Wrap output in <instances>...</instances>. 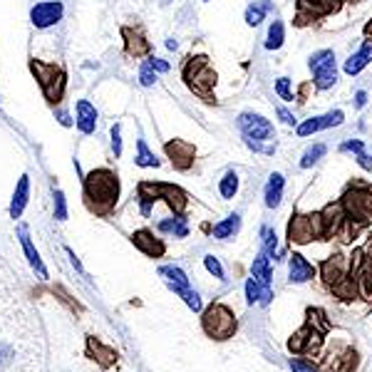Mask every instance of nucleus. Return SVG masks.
<instances>
[{
  "label": "nucleus",
  "instance_id": "obj_9",
  "mask_svg": "<svg viewBox=\"0 0 372 372\" xmlns=\"http://www.w3.org/2000/svg\"><path fill=\"white\" fill-rule=\"evenodd\" d=\"M238 130H241L243 139H251V142H276V130L266 117L254 114V112H241L238 119Z\"/></svg>",
  "mask_w": 372,
  "mask_h": 372
},
{
  "label": "nucleus",
  "instance_id": "obj_43",
  "mask_svg": "<svg viewBox=\"0 0 372 372\" xmlns=\"http://www.w3.org/2000/svg\"><path fill=\"white\" fill-rule=\"evenodd\" d=\"M149 62H152V68H154V72H169V62L161 60V57H149Z\"/></svg>",
  "mask_w": 372,
  "mask_h": 372
},
{
  "label": "nucleus",
  "instance_id": "obj_11",
  "mask_svg": "<svg viewBox=\"0 0 372 372\" xmlns=\"http://www.w3.org/2000/svg\"><path fill=\"white\" fill-rule=\"evenodd\" d=\"M122 32V43H124V55L134 57H152V43L147 40V32H144L142 25H122L119 28Z\"/></svg>",
  "mask_w": 372,
  "mask_h": 372
},
{
  "label": "nucleus",
  "instance_id": "obj_32",
  "mask_svg": "<svg viewBox=\"0 0 372 372\" xmlns=\"http://www.w3.org/2000/svg\"><path fill=\"white\" fill-rule=\"evenodd\" d=\"M285 40V30L280 20H273L271 28H268V37H266V50H280Z\"/></svg>",
  "mask_w": 372,
  "mask_h": 372
},
{
  "label": "nucleus",
  "instance_id": "obj_8",
  "mask_svg": "<svg viewBox=\"0 0 372 372\" xmlns=\"http://www.w3.org/2000/svg\"><path fill=\"white\" fill-rule=\"evenodd\" d=\"M345 0H298L296 3V25L305 28L313 20H320L325 15H335L340 12Z\"/></svg>",
  "mask_w": 372,
  "mask_h": 372
},
{
  "label": "nucleus",
  "instance_id": "obj_22",
  "mask_svg": "<svg viewBox=\"0 0 372 372\" xmlns=\"http://www.w3.org/2000/svg\"><path fill=\"white\" fill-rule=\"evenodd\" d=\"M159 276L167 280V285L172 288L176 296H181L184 291H189L192 285H189V278H186V273L181 271L179 266H161L159 268Z\"/></svg>",
  "mask_w": 372,
  "mask_h": 372
},
{
  "label": "nucleus",
  "instance_id": "obj_12",
  "mask_svg": "<svg viewBox=\"0 0 372 372\" xmlns=\"http://www.w3.org/2000/svg\"><path fill=\"white\" fill-rule=\"evenodd\" d=\"M65 15V6L60 0H43V3H35L30 8V23L37 30H48L52 25H57Z\"/></svg>",
  "mask_w": 372,
  "mask_h": 372
},
{
  "label": "nucleus",
  "instance_id": "obj_47",
  "mask_svg": "<svg viewBox=\"0 0 372 372\" xmlns=\"http://www.w3.org/2000/svg\"><path fill=\"white\" fill-rule=\"evenodd\" d=\"M365 105H367V92L360 90V92L355 94V107H365Z\"/></svg>",
  "mask_w": 372,
  "mask_h": 372
},
{
  "label": "nucleus",
  "instance_id": "obj_20",
  "mask_svg": "<svg viewBox=\"0 0 372 372\" xmlns=\"http://www.w3.org/2000/svg\"><path fill=\"white\" fill-rule=\"evenodd\" d=\"M18 236H20V243H23L25 256H28V260H30V266L35 268L40 278H48V268H45L43 258H40V254H37V248L32 246L30 234H28V226H20V229H18Z\"/></svg>",
  "mask_w": 372,
  "mask_h": 372
},
{
  "label": "nucleus",
  "instance_id": "obj_4",
  "mask_svg": "<svg viewBox=\"0 0 372 372\" xmlns=\"http://www.w3.org/2000/svg\"><path fill=\"white\" fill-rule=\"evenodd\" d=\"M136 196H139V211L142 216L152 214V206L156 201H167V206L174 211V216H184L189 209V196L184 189L174 184H164V181H139L136 186Z\"/></svg>",
  "mask_w": 372,
  "mask_h": 372
},
{
  "label": "nucleus",
  "instance_id": "obj_2",
  "mask_svg": "<svg viewBox=\"0 0 372 372\" xmlns=\"http://www.w3.org/2000/svg\"><path fill=\"white\" fill-rule=\"evenodd\" d=\"M181 80L189 87V92L196 94L206 105H218L216 99V82L218 74L211 68L209 55H189L181 65Z\"/></svg>",
  "mask_w": 372,
  "mask_h": 372
},
{
  "label": "nucleus",
  "instance_id": "obj_5",
  "mask_svg": "<svg viewBox=\"0 0 372 372\" xmlns=\"http://www.w3.org/2000/svg\"><path fill=\"white\" fill-rule=\"evenodd\" d=\"M342 206H345V223H347V234L355 236L362 226H367V221L372 218V192L367 184H355L347 186L345 196L340 198Z\"/></svg>",
  "mask_w": 372,
  "mask_h": 372
},
{
  "label": "nucleus",
  "instance_id": "obj_24",
  "mask_svg": "<svg viewBox=\"0 0 372 372\" xmlns=\"http://www.w3.org/2000/svg\"><path fill=\"white\" fill-rule=\"evenodd\" d=\"M283 186H285L283 174L273 172L271 176H268L266 192H263V198H266V206H268V209H276V206L280 204V198H283Z\"/></svg>",
  "mask_w": 372,
  "mask_h": 372
},
{
  "label": "nucleus",
  "instance_id": "obj_41",
  "mask_svg": "<svg viewBox=\"0 0 372 372\" xmlns=\"http://www.w3.org/2000/svg\"><path fill=\"white\" fill-rule=\"evenodd\" d=\"M291 370L293 372H318V367L313 365V362H308V360L296 358V360H291Z\"/></svg>",
  "mask_w": 372,
  "mask_h": 372
},
{
  "label": "nucleus",
  "instance_id": "obj_7",
  "mask_svg": "<svg viewBox=\"0 0 372 372\" xmlns=\"http://www.w3.org/2000/svg\"><path fill=\"white\" fill-rule=\"evenodd\" d=\"M308 68L313 72V85L318 90H330L338 82V62L333 50H318L308 60Z\"/></svg>",
  "mask_w": 372,
  "mask_h": 372
},
{
  "label": "nucleus",
  "instance_id": "obj_45",
  "mask_svg": "<svg viewBox=\"0 0 372 372\" xmlns=\"http://www.w3.org/2000/svg\"><path fill=\"white\" fill-rule=\"evenodd\" d=\"M65 254H68L70 256V263H72V266L74 268H77V271H80V273H85V268H82V263H80V258H77V256H74V251H72V248H65Z\"/></svg>",
  "mask_w": 372,
  "mask_h": 372
},
{
  "label": "nucleus",
  "instance_id": "obj_15",
  "mask_svg": "<svg viewBox=\"0 0 372 372\" xmlns=\"http://www.w3.org/2000/svg\"><path fill=\"white\" fill-rule=\"evenodd\" d=\"M320 216V234L322 238H328V236L338 234L340 231V226H345V206H342V201H335V204H328L325 209L318 214Z\"/></svg>",
  "mask_w": 372,
  "mask_h": 372
},
{
  "label": "nucleus",
  "instance_id": "obj_35",
  "mask_svg": "<svg viewBox=\"0 0 372 372\" xmlns=\"http://www.w3.org/2000/svg\"><path fill=\"white\" fill-rule=\"evenodd\" d=\"M154 82H156L154 68H152V62H149V60H144L142 68H139V85H142V87H152Z\"/></svg>",
  "mask_w": 372,
  "mask_h": 372
},
{
  "label": "nucleus",
  "instance_id": "obj_33",
  "mask_svg": "<svg viewBox=\"0 0 372 372\" xmlns=\"http://www.w3.org/2000/svg\"><path fill=\"white\" fill-rule=\"evenodd\" d=\"M325 152H328V147L325 144H313L310 149H305V154L300 156V167L303 169H310L316 161H320L322 156H325Z\"/></svg>",
  "mask_w": 372,
  "mask_h": 372
},
{
  "label": "nucleus",
  "instance_id": "obj_44",
  "mask_svg": "<svg viewBox=\"0 0 372 372\" xmlns=\"http://www.w3.org/2000/svg\"><path fill=\"white\" fill-rule=\"evenodd\" d=\"M276 112H278V117H280V122H283V124H296V117H293V114L285 110V107H278Z\"/></svg>",
  "mask_w": 372,
  "mask_h": 372
},
{
  "label": "nucleus",
  "instance_id": "obj_14",
  "mask_svg": "<svg viewBox=\"0 0 372 372\" xmlns=\"http://www.w3.org/2000/svg\"><path fill=\"white\" fill-rule=\"evenodd\" d=\"M345 122V112L333 110L328 114H320V117H310L303 124H298V136H310L320 130H330V127H340Z\"/></svg>",
  "mask_w": 372,
  "mask_h": 372
},
{
  "label": "nucleus",
  "instance_id": "obj_38",
  "mask_svg": "<svg viewBox=\"0 0 372 372\" xmlns=\"http://www.w3.org/2000/svg\"><path fill=\"white\" fill-rule=\"evenodd\" d=\"M55 218L57 221H65L68 218V204H65V194L60 189H55Z\"/></svg>",
  "mask_w": 372,
  "mask_h": 372
},
{
  "label": "nucleus",
  "instance_id": "obj_31",
  "mask_svg": "<svg viewBox=\"0 0 372 372\" xmlns=\"http://www.w3.org/2000/svg\"><path fill=\"white\" fill-rule=\"evenodd\" d=\"M218 194L223 198H234L238 194V174L236 172H226L223 174V179L218 181Z\"/></svg>",
  "mask_w": 372,
  "mask_h": 372
},
{
  "label": "nucleus",
  "instance_id": "obj_25",
  "mask_svg": "<svg viewBox=\"0 0 372 372\" xmlns=\"http://www.w3.org/2000/svg\"><path fill=\"white\" fill-rule=\"evenodd\" d=\"M271 298H273L271 285H260L258 280L254 278V276L246 280V300L251 305H254V303L268 305V303H271Z\"/></svg>",
  "mask_w": 372,
  "mask_h": 372
},
{
  "label": "nucleus",
  "instance_id": "obj_39",
  "mask_svg": "<svg viewBox=\"0 0 372 372\" xmlns=\"http://www.w3.org/2000/svg\"><path fill=\"white\" fill-rule=\"evenodd\" d=\"M181 298H184V303L189 305L194 313H201V308H204V305H201V298H198L196 291H192V288H189V291L181 293Z\"/></svg>",
  "mask_w": 372,
  "mask_h": 372
},
{
  "label": "nucleus",
  "instance_id": "obj_1",
  "mask_svg": "<svg viewBox=\"0 0 372 372\" xmlns=\"http://www.w3.org/2000/svg\"><path fill=\"white\" fill-rule=\"evenodd\" d=\"M82 198L90 214L94 216H112L119 201V174L110 167H97L82 174Z\"/></svg>",
  "mask_w": 372,
  "mask_h": 372
},
{
  "label": "nucleus",
  "instance_id": "obj_49",
  "mask_svg": "<svg viewBox=\"0 0 372 372\" xmlns=\"http://www.w3.org/2000/svg\"><path fill=\"white\" fill-rule=\"evenodd\" d=\"M167 48H169V50H176V48H179V43H176L174 37H169V40H167Z\"/></svg>",
  "mask_w": 372,
  "mask_h": 372
},
{
  "label": "nucleus",
  "instance_id": "obj_36",
  "mask_svg": "<svg viewBox=\"0 0 372 372\" xmlns=\"http://www.w3.org/2000/svg\"><path fill=\"white\" fill-rule=\"evenodd\" d=\"M276 92H278L280 99H285V102H293V92H291V80L288 77H278L276 80Z\"/></svg>",
  "mask_w": 372,
  "mask_h": 372
},
{
  "label": "nucleus",
  "instance_id": "obj_42",
  "mask_svg": "<svg viewBox=\"0 0 372 372\" xmlns=\"http://www.w3.org/2000/svg\"><path fill=\"white\" fill-rule=\"evenodd\" d=\"M340 152H355V154H362V152H365V142H360V139H353V142H342L340 144Z\"/></svg>",
  "mask_w": 372,
  "mask_h": 372
},
{
  "label": "nucleus",
  "instance_id": "obj_27",
  "mask_svg": "<svg viewBox=\"0 0 372 372\" xmlns=\"http://www.w3.org/2000/svg\"><path fill=\"white\" fill-rule=\"evenodd\" d=\"M251 276H254V278L258 280L260 285H271V258H268L266 251H263V254H260L258 258H254V266H251Z\"/></svg>",
  "mask_w": 372,
  "mask_h": 372
},
{
  "label": "nucleus",
  "instance_id": "obj_3",
  "mask_svg": "<svg viewBox=\"0 0 372 372\" xmlns=\"http://www.w3.org/2000/svg\"><path fill=\"white\" fill-rule=\"evenodd\" d=\"M28 70L35 77L40 92L50 107H60L65 94H68V70L62 62H48L32 55L28 60Z\"/></svg>",
  "mask_w": 372,
  "mask_h": 372
},
{
  "label": "nucleus",
  "instance_id": "obj_34",
  "mask_svg": "<svg viewBox=\"0 0 372 372\" xmlns=\"http://www.w3.org/2000/svg\"><path fill=\"white\" fill-rule=\"evenodd\" d=\"M260 236H263V251L268 256H278V238H276V231L271 226H263L260 229Z\"/></svg>",
  "mask_w": 372,
  "mask_h": 372
},
{
  "label": "nucleus",
  "instance_id": "obj_23",
  "mask_svg": "<svg viewBox=\"0 0 372 372\" xmlns=\"http://www.w3.org/2000/svg\"><path fill=\"white\" fill-rule=\"evenodd\" d=\"M370 62H372V40H365V43H362V48H360L355 55L347 57L345 68H342V70H345L347 74H358V72H362Z\"/></svg>",
  "mask_w": 372,
  "mask_h": 372
},
{
  "label": "nucleus",
  "instance_id": "obj_28",
  "mask_svg": "<svg viewBox=\"0 0 372 372\" xmlns=\"http://www.w3.org/2000/svg\"><path fill=\"white\" fill-rule=\"evenodd\" d=\"M268 12H271V0H256V3H251L246 8V23L251 28H256V25H260L266 20Z\"/></svg>",
  "mask_w": 372,
  "mask_h": 372
},
{
  "label": "nucleus",
  "instance_id": "obj_6",
  "mask_svg": "<svg viewBox=\"0 0 372 372\" xmlns=\"http://www.w3.org/2000/svg\"><path fill=\"white\" fill-rule=\"evenodd\" d=\"M201 328H204V333L209 335L211 340H229V338H234L236 328H238V320H236L234 310L226 303H211L204 310Z\"/></svg>",
  "mask_w": 372,
  "mask_h": 372
},
{
  "label": "nucleus",
  "instance_id": "obj_37",
  "mask_svg": "<svg viewBox=\"0 0 372 372\" xmlns=\"http://www.w3.org/2000/svg\"><path fill=\"white\" fill-rule=\"evenodd\" d=\"M110 136H112V152H114V156H122V124H114L110 130Z\"/></svg>",
  "mask_w": 372,
  "mask_h": 372
},
{
  "label": "nucleus",
  "instance_id": "obj_50",
  "mask_svg": "<svg viewBox=\"0 0 372 372\" xmlns=\"http://www.w3.org/2000/svg\"><path fill=\"white\" fill-rule=\"evenodd\" d=\"M350 3H358V0H350Z\"/></svg>",
  "mask_w": 372,
  "mask_h": 372
},
{
  "label": "nucleus",
  "instance_id": "obj_48",
  "mask_svg": "<svg viewBox=\"0 0 372 372\" xmlns=\"http://www.w3.org/2000/svg\"><path fill=\"white\" fill-rule=\"evenodd\" d=\"M362 35L367 37V40H372V18L365 23V28H362Z\"/></svg>",
  "mask_w": 372,
  "mask_h": 372
},
{
  "label": "nucleus",
  "instance_id": "obj_30",
  "mask_svg": "<svg viewBox=\"0 0 372 372\" xmlns=\"http://www.w3.org/2000/svg\"><path fill=\"white\" fill-rule=\"evenodd\" d=\"M159 231L161 234H174L176 238H186V236H189V226H186L184 216H174V218H167V221H161Z\"/></svg>",
  "mask_w": 372,
  "mask_h": 372
},
{
  "label": "nucleus",
  "instance_id": "obj_10",
  "mask_svg": "<svg viewBox=\"0 0 372 372\" xmlns=\"http://www.w3.org/2000/svg\"><path fill=\"white\" fill-rule=\"evenodd\" d=\"M313 238H322L320 234V216L318 214H296L288 223V241L291 243H310Z\"/></svg>",
  "mask_w": 372,
  "mask_h": 372
},
{
  "label": "nucleus",
  "instance_id": "obj_16",
  "mask_svg": "<svg viewBox=\"0 0 372 372\" xmlns=\"http://www.w3.org/2000/svg\"><path fill=\"white\" fill-rule=\"evenodd\" d=\"M350 271H353V266H350V260L345 258V256H330L328 260H322L320 266V273L322 278H325V283L328 285H340L342 280L350 276Z\"/></svg>",
  "mask_w": 372,
  "mask_h": 372
},
{
  "label": "nucleus",
  "instance_id": "obj_40",
  "mask_svg": "<svg viewBox=\"0 0 372 372\" xmlns=\"http://www.w3.org/2000/svg\"><path fill=\"white\" fill-rule=\"evenodd\" d=\"M204 266L214 278H223V268H221V263H218L216 256H204Z\"/></svg>",
  "mask_w": 372,
  "mask_h": 372
},
{
  "label": "nucleus",
  "instance_id": "obj_13",
  "mask_svg": "<svg viewBox=\"0 0 372 372\" xmlns=\"http://www.w3.org/2000/svg\"><path fill=\"white\" fill-rule=\"evenodd\" d=\"M164 152H167L169 161H172V167L176 172H189L194 167V161H196V147L192 142H186V139H169L164 144Z\"/></svg>",
  "mask_w": 372,
  "mask_h": 372
},
{
  "label": "nucleus",
  "instance_id": "obj_29",
  "mask_svg": "<svg viewBox=\"0 0 372 372\" xmlns=\"http://www.w3.org/2000/svg\"><path fill=\"white\" fill-rule=\"evenodd\" d=\"M238 229H241V216H238V214H231L229 218H223L221 223L214 226V236L221 238V241H226V238L238 234Z\"/></svg>",
  "mask_w": 372,
  "mask_h": 372
},
{
  "label": "nucleus",
  "instance_id": "obj_19",
  "mask_svg": "<svg viewBox=\"0 0 372 372\" xmlns=\"http://www.w3.org/2000/svg\"><path fill=\"white\" fill-rule=\"evenodd\" d=\"M288 276H291V283H305V280L316 276V268H313V263L305 256L293 254L291 263H288Z\"/></svg>",
  "mask_w": 372,
  "mask_h": 372
},
{
  "label": "nucleus",
  "instance_id": "obj_21",
  "mask_svg": "<svg viewBox=\"0 0 372 372\" xmlns=\"http://www.w3.org/2000/svg\"><path fill=\"white\" fill-rule=\"evenodd\" d=\"M28 196H30V176L23 174L15 186V194H12V201H10V218H20L23 216L25 206H28Z\"/></svg>",
  "mask_w": 372,
  "mask_h": 372
},
{
  "label": "nucleus",
  "instance_id": "obj_46",
  "mask_svg": "<svg viewBox=\"0 0 372 372\" xmlns=\"http://www.w3.org/2000/svg\"><path fill=\"white\" fill-rule=\"evenodd\" d=\"M57 122H60L62 127H70V124H72V119H70V114L65 110H57Z\"/></svg>",
  "mask_w": 372,
  "mask_h": 372
},
{
  "label": "nucleus",
  "instance_id": "obj_17",
  "mask_svg": "<svg viewBox=\"0 0 372 372\" xmlns=\"http://www.w3.org/2000/svg\"><path fill=\"white\" fill-rule=\"evenodd\" d=\"M130 238H132V243H134V248H139L144 256H149V258H161V256L167 254V246H164L161 238H156L154 231L139 229V231H134Z\"/></svg>",
  "mask_w": 372,
  "mask_h": 372
},
{
  "label": "nucleus",
  "instance_id": "obj_18",
  "mask_svg": "<svg viewBox=\"0 0 372 372\" xmlns=\"http://www.w3.org/2000/svg\"><path fill=\"white\" fill-rule=\"evenodd\" d=\"M74 114H77V130L82 134H92L97 130V110H94L92 102H87V99H80L77 105H74Z\"/></svg>",
  "mask_w": 372,
  "mask_h": 372
},
{
  "label": "nucleus",
  "instance_id": "obj_26",
  "mask_svg": "<svg viewBox=\"0 0 372 372\" xmlns=\"http://www.w3.org/2000/svg\"><path fill=\"white\" fill-rule=\"evenodd\" d=\"M134 164L142 169H152V167H159V159H156V154L152 152V149L147 147V142H144V136H139L136 139V156H134Z\"/></svg>",
  "mask_w": 372,
  "mask_h": 372
}]
</instances>
